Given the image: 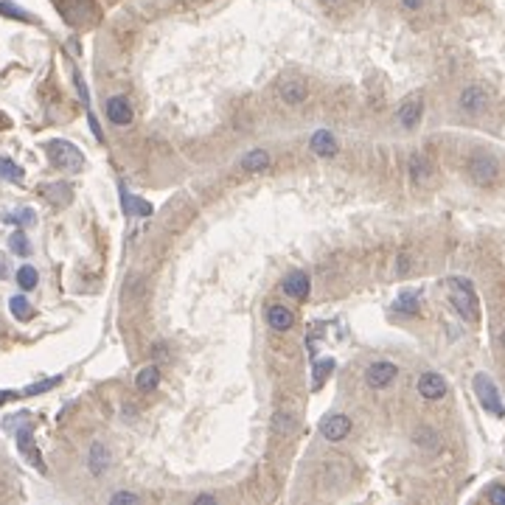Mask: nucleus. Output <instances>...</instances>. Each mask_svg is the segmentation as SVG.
Here are the masks:
<instances>
[{
  "mask_svg": "<svg viewBox=\"0 0 505 505\" xmlns=\"http://www.w3.org/2000/svg\"><path fill=\"white\" fill-rule=\"evenodd\" d=\"M416 443L419 446H427V449H438V435L433 430H419L416 433Z\"/></svg>",
  "mask_w": 505,
  "mask_h": 505,
  "instance_id": "obj_33",
  "label": "nucleus"
},
{
  "mask_svg": "<svg viewBox=\"0 0 505 505\" xmlns=\"http://www.w3.org/2000/svg\"><path fill=\"white\" fill-rule=\"evenodd\" d=\"M8 312H11L17 320H23V323L34 317V309H31V303H28L25 295H14V297L8 300Z\"/></svg>",
  "mask_w": 505,
  "mask_h": 505,
  "instance_id": "obj_22",
  "label": "nucleus"
},
{
  "mask_svg": "<svg viewBox=\"0 0 505 505\" xmlns=\"http://www.w3.org/2000/svg\"><path fill=\"white\" fill-rule=\"evenodd\" d=\"M17 446H20V452L28 458V463H31V466H37L40 472L45 469V466H42V455H40V449L34 446L31 427H20V430H17Z\"/></svg>",
  "mask_w": 505,
  "mask_h": 505,
  "instance_id": "obj_10",
  "label": "nucleus"
},
{
  "mask_svg": "<svg viewBox=\"0 0 505 505\" xmlns=\"http://www.w3.org/2000/svg\"><path fill=\"white\" fill-rule=\"evenodd\" d=\"M393 312H402V314H416V312H419V295H416V292L402 295V297L393 303Z\"/></svg>",
  "mask_w": 505,
  "mask_h": 505,
  "instance_id": "obj_26",
  "label": "nucleus"
},
{
  "mask_svg": "<svg viewBox=\"0 0 505 505\" xmlns=\"http://www.w3.org/2000/svg\"><path fill=\"white\" fill-rule=\"evenodd\" d=\"M402 3H404L407 8H419V6H421V0H402Z\"/></svg>",
  "mask_w": 505,
  "mask_h": 505,
  "instance_id": "obj_38",
  "label": "nucleus"
},
{
  "mask_svg": "<svg viewBox=\"0 0 505 505\" xmlns=\"http://www.w3.org/2000/svg\"><path fill=\"white\" fill-rule=\"evenodd\" d=\"M110 460H113L110 449H107L101 441H96V443L90 446V455H87V466H90V472H93L96 477H101V475L110 469Z\"/></svg>",
  "mask_w": 505,
  "mask_h": 505,
  "instance_id": "obj_9",
  "label": "nucleus"
},
{
  "mask_svg": "<svg viewBox=\"0 0 505 505\" xmlns=\"http://www.w3.org/2000/svg\"><path fill=\"white\" fill-rule=\"evenodd\" d=\"M486 497H489V503H494V505H505V486H492Z\"/></svg>",
  "mask_w": 505,
  "mask_h": 505,
  "instance_id": "obj_35",
  "label": "nucleus"
},
{
  "mask_svg": "<svg viewBox=\"0 0 505 505\" xmlns=\"http://www.w3.org/2000/svg\"><path fill=\"white\" fill-rule=\"evenodd\" d=\"M278 93H281V98L287 104H300L306 98V81L303 79H284L281 87H278Z\"/></svg>",
  "mask_w": 505,
  "mask_h": 505,
  "instance_id": "obj_15",
  "label": "nucleus"
},
{
  "mask_svg": "<svg viewBox=\"0 0 505 505\" xmlns=\"http://www.w3.org/2000/svg\"><path fill=\"white\" fill-rule=\"evenodd\" d=\"M152 354H154V360H166V357H169V351H166V346H160V343L154 346V351H152Z\"/></svg>",
  "mask_w": 505,
  "mask_h": 505,
  "instance_id": "obj_36",
  "label": "nucleus"
},
{
  "mask_svg": "<svg viewBox=\"0 0 505 505\" xmlns=\"http://www.w3.org/2000/svg\"><path fill=\"white\" fill-rule=\"evenodd\" d=\"M348 433H351V419H348V416H343V413L326 416V419L320 421V435H323L326 441H331V443L343 441Z\"/></svg>",
  "mask_w": 505,
  "mask_h": 505,
  "instance_id": "obj_5",
  "label": "nucleus"
},
{
  "mask_svg": "<svg viewBox=\"0 0 505 505\" xmlns=\"http://www.w3.org/2000/svg\"><path fill=\"white\" fill-rule=\"evenodd\" d=\"M0 177L8 180V183H20V180H23V169H20L14 160H8V157L0 154Z\"/></svg>",
  "mask_w": 505,
  "mask_h": 505,
  "instance_id": "obj_24",
  "label": "nucleus"
},
{
  "mask_svg": "<svg viewBox=\"0 0 505 505\" xmlns=\"http://www.w3.org/2000/svg\"><path fill=\"white\" fill-rule=\"evenodd\" d=\"M121 205H124V214H130V217H149L152 214V205L132 197L127 188H121Z\"/></svg>",
  "mask_w": 505,
  "mask_h": 505,
  "instance_id": "obj_19",
  "label": "nucleus"
},
{
  "mask_svg": "<svg viewBox=\"0 0 505 505\" xmlns=\"http://www.w3.org/2000/svg\"><path fill=\"white\" fill-rule=\"evenodd\" d=\"M3 399H8V396H6V393H0V402H3Z\"/></svg>",
  "mask_w": 505,
  "mask_h": 505,
  "instance_id": "obj_39",
  "label": "nucleus"
},
{
  "mask_svg": "<svg viewBox=\"0 0 505 505\" xmlns=\"http://www.w3.org/2000/svg\"><path fill=\"white\" fill-rule=\"evenodd\" d=\"M503 343H505V334H503Z\"/></svg>",
  "mask_w": 505,
  "mask_h": 505,
  "instance_id": "obj_40",
  "label": "nucleus"
},
{
  "mask_svg": "<svg viewBox=\"0 0 505 505\" xmlns=\"http://www.w3.org/2000/svg\"><path fill=\"white\" fill-rule=\"evenodd\" d=\"M396 373H399V368H396L393 362H373V365L365 370V382H368V387L379 390V387H387V385L396 379Z\"/></svg>",
  "mask_w": 505,
  "mask_h": 505,
  "instance_id": "obj_6",
  "label": "nucleus"
},
{
  "mask_svg": "<svg viewBox=\"0 0 505 505\" xmlns=\"http://www.w3.org/2000/svg\"><path fill=\"white\" fill-rule=\"evenodd\" d=\"M475 393H477V399H480V404H483V410H486V413H492V416L503 419L505 404H503V399H500L497 385L492 382V376L477 373V376H475Z\"/></svg>",
  "mask_w": 505,
  "mask_h": 505,
  "instance_id": "obj_2",
  "label": "nucleus"
},
{
  "mask_svg": "<svg viewBox=\"0 0 505 505\" xmlns=\"http://www.w3.org/2000/svg\"><path fill=\"white\" fill-rule=\"evenodd\" d=\"M421 113H424V101H421L419 96H413V98H407V101L402 104V110H399V124H402L404 130H413V127L421 121Z\"/></svg>",
  "mask_w": 505,
  "mask_h": 505,
  "instance_id": "obj_11",
  "label": "nucleus"
},
{
  "mask_svg": "<svg viewBox=\"0 0 505 505\" xmlns=\"http://www.w3.org/2000/svg\"><path fill=\"white\" fill-rule=\"evenodd\" d=\"M410 177H413V183H419V186L427 183V177H430V163H427L421 154H413V157H410Z\"/></svg>",
  "mask_w": 505,
  "mask_h": 505,
  "instance_id": "obj_23",
  "label": "nucleus"
},
{
  "mask_svg": "<svg viewBox=\"0 0 505 505\" xmlns=\"http://www.w3.org/2000/svg\"><path fill=\"white\" fill-rule=\"evenodd\" d=\"M331 368H334V360H331V357H326V360H320L314 365V379H312V387H314V390L323 387V382H326V376H329Z\"/></svg>",
  "mask_w": 505,
  "mask_h": 505,
  "instance_id": "obj_27",
  "label": "nucleus"
},
{
  "mask_svg": "<svg viewBox=\"0 0 505 505\" xmlns=\"http://www.w3.org/2000/svg\"><path fill=\"white\" fill-rule=\"evenodd\" d=\"M110 503H141V497H138V494H130V492H115V494H113V497H110Z\"/></svg>",
  "mask_w": 505,
  "mask_h": 505,
  "instance_id": "obj_34",
  "label": "nucleus"
},
{
  "mask_svg": "<svg viewBox=\"0 0 505 505\" xmlns=\"http://www.w3.org/2000/svg\"><path fill=\"white\" fill-rule=\"evenodd\" d=\"M242 169H247V171H264V169H270V154L264 149H253V152H247L242 157Z\"/></svg>",
  "mask_w": 505,
  "mask_h": 505,
  "instance_id": "obj_20",
  "label": "nucleus"
},
{
  "mask_svg": "<svg viewBox=\"0 0 505 505\" xmlns=\"http://www.w3.org/2000/svg\"><path fill=\"white\" fill-rule=\"evenodd\" d=\"M309 276L306 273H289L287 278H284V292H287L292 300H306L309 297Z\"/></svg>",
  "mask_w": 505,
  "mask_h": 505,
  "instance_id": "obj_12",
  "label": "nucleus"
},
{
  "mask_svg": "<svg viewBox=\"0 0 505 505\" xmlns=\"http://www.w3.org/2000/svg\"><path fill=\"white\" fill-rule=\"evenodd\" d=\"M460 107L466 110V113H483L486 110V93L480 90V87H466L463 93H460Z\"/></svg>",
  "mask_w": 505,
  "mask_h": 505,
  "instance_id": "obj_16",
  "label": "nucleus"
},
{
  "mask_svg": "<svg viewBox=\"0 0 505 505\" xmlns=\"http://www.w3.org/2000/svg\"><path fill=\"white\" fill-rule=\"evenodd\" d=\"M449 292H452L455 312H458L463 320L475 323V320L480 317V312H477V295H475V289H472V281L455 276V278H449Z\"/></svg>",
  "mask_w": 505,
  "mask_h": 505,
  "instance_id": "obj_1",
  "label": "nucleus"
},
{
  "mask_svg": "<svg viewBox=\"0 0 505 505\" xmlns=\"http://www.w3.org/2000/svg\"><path fill=\"white\" fill-rule=\"evenodd\" d=\"M0 14L14 17V20H23V23H31V20H34L28 11H23L20 6H14V3H8V0H0Z\"/></svg>",
  "mask_w": 505,
  "mask_h": 505,
  "instance_id": "obj_29",
  "label": "nucleus"
},
{
  "mask_svg": "<svg viewBox=\"0 0 505 505\" xmlns=\"http://www.w3.org/2000/svg\"><path fill=\"white\" fill-rule=\"evenodd\" d=\"M62 379L59 376H54V379H45V382H40V385H31V387H25L23 390V396H37V393H42V390H51V387H57Z\"/></svg>",
  "mask_w": 505,
  "mask_h": 505,
  "instance_id": "obj_32",
  "label": "nucleus"
},
{
  "mask_svg": "<svg viewBox=\"0 0 505 505\" xmlns=\"http://www.w3.org/2000/svg\"><path fill=\"white\" fill-rule=\"evenodd\" d=\"M497 174H500V163H497L492 154H475V157L469 160V177H472L477 186H483V188L494 186V183H497Z\"/></svg>",
  "mask_w": 505,
  "mask_h": 505,
  "instance_id": "obj_4",
  "label": "nucleus"
},
{
  "mask_svg": "<svg viewBox=\"0 0 505 505\" xmlns=\"http://www.w3.org/2000/svg\"><path fill=\"white\" fill-rule=\"evenodd\" d=\"M205 503L208 505L214 503V494H200V497H197V505H205Z\"/></svg>",
  "mask_w": 505,
  "mask_h": 505,
  "instance_id": "obj_37",
  "label": "nucleus"
},
{
  "mask_svg": "<svg viewBox=\"0 0 505 505\" xmlns=\"http://www.w3.org/2000/svg\"><path fill=\"white\" fill-rule=\"evenodd\" d=\"M8 247H11L17 256H28V253H31V244H28V239H25V233H23V230H14V233H11Z\"/></svg>",
  "mask_w": 505,
  "mask_h": 505,
  "instance_id": "obj_28",
  "label": "nucleus"
},
{
  "mask_svg": "<svg viewBox=\"0 0 505 505\" xmlns=\"http://www.w3.org/2000/svg\"><path fill=\"white\" fill-rule=\"evenodd\" d=\"M292 427H295V416H289V413H278L276 421H273L276 435H289L292 433Z\"/></svg>",
  "mask_w": 505,
  "mask_h": 505,
  "instance_id": "obj_30",
  "label": "nucleus"
},
{
  "mask_svg": "<svg viewBox=\"0 0 505 505\" xmlns=\"http://www.w3.org/2000/svg\"><path fill=\"white\" fill-rule=\"evenodd\" d=\"M37 281H40V273H37L31 264H23V267L17 270V284H20V289H34Z\"/></svg>",
  "mask_w": 505,
  "mask_h": 505,
  "instance_id": "obj_25",
  "label": "nucleus"
},
{
  "mask_svg": "<svg viewBox=\"0 0 505 505\" xmlns=\"http://www.w3.org/2000/svg\"><path fill=\"white\" fill-rule=\"evenodd\" d=\"M267 323L273 326V329H278V331H287L292 329V323H295V317H292V312H289L287 306H270L267 309Z\"/></svg>",
  "mask_w": 505,
  "mask_h": 505,
  "instance_id": "obj_17",
  "label": "nucleus"
},
{
  "mask_svg": "<svg viewBox=\"0 0 505 505\" xmlns=\"http://www.w3.org/2000/svg\"><path fill=\"white\" fill-rule=\"evenodd\" d=\"M419 393L424 396V399H443L446 396V382H443V376L441 373H435V370H427L421 379H419Z\"/></svg>",
  "mask_w": 505,
  "mask_h": 505,
  "instance_id": "obj_8",
  "label": "nucleus"
},
{
  "mask_svg": "<svg viewBox=\"0 0 505 505\" xmlns=\"http://www.w3.org/2000/svg\"><path fill=\"white\" fill-rule=\"evenodd\" d=\"M309 146H312V152L320 154V157H334V154H337V141H334V135H331L329 130L314 132L312 141H309Z\"/></svg>",
  "mask_w": 505,
  "mask_h": 505,
  "instance_id": "obj_14",
  "label": "nucleus"
},
{
  "mask_svg": "<svg viewBox=\"0 0 505 505\" xmlns=\"http://www.w3.org/2000/svg\"><path fill=\"white\" fill-rule=\"evenodd\" d=\"M135 385H138V390L152 393V390L160 385V370H157V365H149V368H144V370H138Z\"/></svg>",
  "mask_w": 505,
  "mask_h": 505,
  "instance_id": "obj_21",
  "label": "nucleus"
},
{
  "mask_svg": "<svg viewBox=\"0 0 505 505\" xmlns=\"http://www.w3.org/2000/svg\"><path fill=\"white\" fill-rule=\"evenodd\" d=\"M107 118H110V124H115V127L132 124V107H130V101H127L124 96H113V98L107 101Z\"/></svg>",
  "mask_w": 505,
  "mask_h": 505,
  "instance_id": "obj_7",
  "label": "nucleus"
},
{
  "mask_svg": "<svg viewBox=\"0 0 505 505\" xmlns=\"http://www.w3.org/2000/svg\"><path fill=\"white\" fill-rule=\"evenodd\" d=\"M8 222H14V225H34L37 217H34V211L31 208H20V211H14V214H8Z\"/></svg>",
  "mask_w": 505,
  "mask_h": 505,
  "instance_id": "obj_31",
  "label": "nucleus"
},
{
  "mask_svg": "<svg viewBox=\"0 0 505 505\" xmlns=\"http://www.w3.org/2000/svg\"><path fill=\"white\" fill-rule=\"evenodd\" d=\"M42 194H45V200L54 203V205H68L73 200V188L68 183H51V186L42 188Z\"/></svg>",
  "mask_w": 505,
  "mask_h": 505,
  "instance_id": "obj_18",
  "label": "nucleus"
},
{
  "mask_svg": "<svg viewBox=\"0 0 505 505\" xmlns=\"http://www.w3.org/2000/svg\"><path fill=\"white\" fill-rule=\"evenodd\" d=\"M62 14H65V20L73 23V25H79V23H84L87 17H90V11H93V6L87 3V0H62Z\"/></svg>",
  "mask_w": 505,
  "mask_h": 505,
  "instance_id": "obj_13",
  "label": "nucleus"
},
{
  "mask_svg": "<svg viewBox=\"0 0 505 505\" xmlns=\"http://www.w3.org/2000/svg\"><path fill=\"white\" fill-rule=\"evenodd\" d=\"M48 157L57 169H65V171H81L84 169V154L68 141H51L48 144Z\"/></svg>",
  "mask_w": 505,
  "mask_h": 505,
  "instance_id": "obj_3",
  "label": "nucleus"
}]
</instances>
